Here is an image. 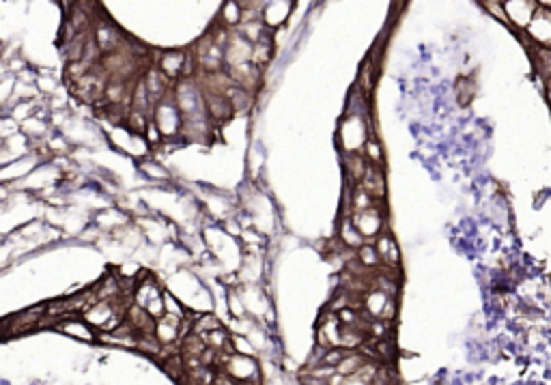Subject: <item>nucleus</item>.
<instances>
[{
  "label": "nucleus",
  "instance_id": "1",
  "mask_svg": "<svg viewBox=\"0 0 551 385\" xmlns=\"http://www.w3.org/2000/svg\"><path fill=\"white\" fill-rule=\"evenodd\" d=\"M364 364H366V360L362 358L360 353H347V355H344V360L338 364L336 372L342 374L344 379H349V377H356V374L362 370Z\"/></svg>",
  "mask_w": 551,
  "mask_h": 385
},
{
  "label": "nucleus",
  "instance_id": "2",
  "mask_svg": "<svg viewBox=\"0 0 551 385\" xmlns=\"http://www.w3.org/2000/svg\"><path fill=\"white\" fill-rule=\"evenodd\" d=\"M194 330H196V332H205V330H207V334H211V332L220 330V323H218L214 316H202V318L196 323Z\"/></svg>",
  "mask_w": 551,
  "mask_h": 385
},
{
  "label": "nucleus",
  "instance_id": "3",
  "mask_svg": "<svg viewBox=\"0 0 551 385\" xmlns=\"http://www.w3.org/2000/svg\"><path fill=\"white\" fill-rule=\"evenodd\" d=\"M349 172H351L354 179H360V176L364 174V162H362L360 155H354V158L349 160Z\"/></svg>",
  "mask_w": 551,
  "mask_h": 385
},
{
  "label": "nucleus",
  "instance_id": "4",
  "mask_svg": "<svg viewBox=\"0 0 551 385\" xmlns=\"http://www.w3.org/2000/svg\"><path fill=\"white\" fill-rule=\"evenodd\" d=\"M344 385H368V383L358 377H349V379H344Z\"/></svg>",
  "mask_w": 551,
  "mask_h": 385
},
{
  "label": "nucleus",
  "instance_id": "5",
  "mask_svg": "<svg viewBox=\"0 0 551 385\" xmlns=\"http://www.w3.org/2000/svg\"><path fill=\"white\" fill-rule=\"evenodd\" d=\"M368 151H370L372 160H379V158H382V153H379V151H377V146H375V144H368Z\"/></svg>",
  "mask_w": 551,
  "mask_h": 385
}]
</instances>
